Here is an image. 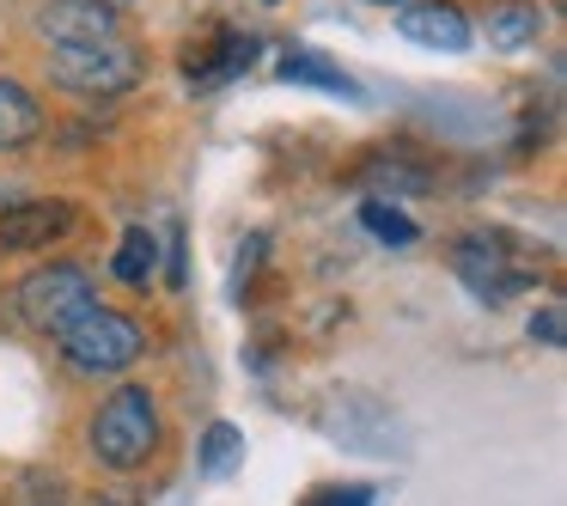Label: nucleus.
Instances as JSON below:
<instances>
[{
	"mask_svg": "<svg viewBox=\"0 0 567 506\" xmlns=\"http://www.w3.org/2000/svg\"><path fill=\"white\" fill-rule=\"evenodd\" d=\"M159 440H165V421H159V396H153L147 384H116L86 427L92 457H99L104 469H123V476L147 464V457L159 452Z\"/></svg>",
	"mask_w": 567,
	"mask_h": 506,
	"instance_id": "f257e3e1",
	"label": "nucleus"
},
{
	"mask_svg": "<svg viewBox=\"0 0 567 506\" xmlns=\"http://www.w3.org/2000/svg\"><path fill=\"white\" fill-rule=\"evenodd\" d=\"M55 348H62V360L80 379H116V372H128L147 354V330H141L128 311L86 306L68 330H55Z\"/></svg>",
	"mask_w": 567,
	"mask_h": 506,
	"instance_id": "f03ea898",
	"label": "nucleus"
},
{
	"mask_svg": "<svg viewBox=\"0 0 567 506\" xmlns=\"http://www.w3.org/2000/svg\"><path fill=\"white\" fill-rule=\"evenodd\" d=\"M50 80L62 92H80V99H123L128 86H141L147 62L128 38H104V43H68V50L43 55Z\"/></svg>",
	"mask_w": 567,
	"mask_h": 506,
	"instance_id": "7ed1b4c3",
	"label": "nucleus"
},
{
	"mask_svg": "<svg viewBox=\"0 0 567 506\" xmlns=\"http://www.w3.org/2000/svg\"><path fill=\"white\" fill-rule=\"evenodd\" d=\"M86 306H99V287L80 262H43L19 281V318L31 323L38 335H55L80 318Z\"/></svg>",
	"mask_w": 567,
	"mask_h": 506,
	"instance_id": "20e7f679",
	"label": "nucleus"
},
{
	"mask_svg": "<svg viewBox=\"0 0 567 506\" xmlns=\"http://www.w3.org/2000/svg\"><path fill=\"white\" fill-rule=\"evenodd\" d=\"M452 269H457V281H464L476 299H488V306H501V299L518 293V287L537 281V269L518 262L506 238H482V233H470V238L452 245Z\"/></svg>",
	"mask_w": 567,
	"mask_h": 506,
	"instance_id": "39448f33",
	"label": "nucleus"
},
{
	"mask_svg": "<svg viewBox=\"0 0 567 506\" xmlns=\"http://www.w3.org/2000/svg\"><path fill=\"white\" fill-rule=\"evenodd\" d=\"M74 202L62 196H19L0 208V257H31V250H50L74 233Z\"/></svg>",
	"mask_w": 567,
	"mask_h": 506,
	"instance_id": "423d86ee",
	"label": "nucleus"
},
{
	"mask_svg": "<svg viewBox=\"0 0 567 506\" xmlns=\"http://www.w3.org/2000/svg\"><path fill=\"white\" fill-rule=\"evenodd\" d=\"M38 31L50 38V50L104 43V38H123V13H116L111 0H50L38 13Z\"/></svg>",
	"mask_w": 567,
	"mask_h": 506,
	"instance_id": "0eeeda50",
	"label": "nucleus"
},
{
	"mask_svg": "<svg viewBox=\"0 0 567 506\" xmlns=\"http://www.w3.org/2000/svg\"><path fill=\"white\" fill-rule=\"evenodd\" d=\"M257 62V38L250 31H208L202 43H189V55H184V74H189V86L196 92H208V86H226V80H238L245 68Z\"/></svg>",
	"mask_w": 567,
	"mask_h": 506,
	"instance_id": "6e6552de",
	"label": "nucleus"
},
{
	"mask_svg": "<svg viewBox=\"0 0 567 506\" xmlns=\"http://www.w3.org/2000/svg\"><path fill=\"white\" fill-rule=\"evenodd\" d=\"M396 31H403L415 50H440V55H464L470 50V19L457 0H409L396 13Z\"/></svg>",
	"mask_w": 567,
	"mask_h": 506,
	"instance_id": "1a4fd4ad",
	"label": "nucleus"
},
{
	"mask_svg": "<svg viewBox=\"0 0 567 506\" xmlns=\"http://www.w3.org/2000/svg\"><path fill=\"white\" fill-rule=\"evenodd\" d=\"M43 135V104L31 86L0 80V153H25Z\"/></svg>",
	"mask_w": 567,
	"mask_h": 506,
	"instance_id": "9d476101",
	"label": "nucleus"
},
{
	"mask_svg": "<svg viewBox=\"0 0 567 506\" xmlns=\"http://www.w3.org/2000/svg\"><path fill=\"white\" fill-rule=\"evenodd\" d=\"M488 43L494 50H537L543 38V7L537 0H501V7H488Z\"/></svg>",
	"mask_w": 567,
	"mask_h": 506,
	"instance_id": "9b49d317",
	"label": "nucleus"
},
{
	"mask_svg": "<svg viewBox=\"0 0 567 506\" xmlns=\"http://www.w3.org/2000/svg\"><path fill=\"white\" fill-rule=\"evenodd\" d=\"M360 184H367V196H421V189H427V172H421L415 159H403V153L379 147L360 165Z\"/></svg>",
	"mask_w": 567,
	"mask_h": 506,
	"instance_id": "f8f14e48",
	"label": "nucleus"
},
{
	"mask_svg": "<svg viewBox=\"0 0 567 506\" xmlns=\"http://www.w3.org/2000/svg\"><path fill=\"white\" fill-rule=\"evenodd\" d=\"M275 74L287 80V86H323V92H342V99H354V80L342 74L336 62H323L318 50H281V62H275Z\"/></svg>",
	"mask_w": 567,
	"mask_h": 506,
	"instance_id": "ddd939ff",
	"label": "nucleus"
},
{
	"mask_svg": "<svg viewBox=\"0 0 567 506\" xmlns=\"http://www.w3.org/2000/svg\"><path fill=\"white\" fill-rule=\"evenodd\" d=\"M111 275L123 287H153V275H159V238H153L147 226H128L116 257H111Z\"/></svg>",
	"mask_w": 567,
	"mask_h": 506,
	"instance_id": "4468645a",
	"label": "nucleus"
},
{
	"mask_svg": "<svg viewBox=\"0 0 567 506\" xmlns=\"http://www.w3.org/2000/svg\"><path fill=\"white\" fill-rule=\"evenodd\" d=\"M360 226H367L372 238H379V245H391V250H409L421 238V226L409 220L403 208H391V202H379V196H367L360 202Z\"/></svg>",
	"mask_w": 567,
	"mask_h": 506,
	"instance_id": "2eb2a0df",
	"label": "nucleus"
},
{
	"mask_svg": "<svg viewBox=\"0 0 567 506\" xmlns=\"http://www.w3.org/2000/svg\"><path fill=\"white\" fill-rule=\"evenodd\" d=\"M245 457V440H238L233 421H214L208 440H202V476H226V469Z\"/></svg>",
	"mask_w": 567,
	"mask_h": 506,
	"instance_id": "dca6fc26",
	"label": "nucleus"
},
{
	"mask_svg": "<svg viewBox=\"0 0 567 506\" xmlns=\"http://www.w3.org/2000/svg\"><path fill=\"white\" fill-rule=\"evenodd\" d=\"M306 506H372V488H367V482H342V488L306 494Z\"/></svg>",
	"mask_w": 567,
	"mask_h": 506,
	"instance_id": "f3484780",
	"label": "nucleus"
},
{
	"mask_svg": "<svg viewBox=\"0 0 567 506\" xmlns=\"http://www.w3.org/2000/svg\"><path fill=\"white\" fill-rule=\"evenodd\" d=\"M561 335H567V323H561V311H537L530 318V342H543V348H561Z\"/></svg>",
	"mask_w": 567,
	"mask_h": 506,
	"instance_id": "a211bd4d",
	"label": "nucleus"
},
{
	"mask_svg": "<svg viewBox=\"0 0 567 506\" xmlns=\"http://www.w3.org/2000/svg\"><path fill=\"white\" fill-rule=\"evenodd\" d=\"M86 506H141V500H135V494H92Z\"/></svg>",
	"mask_w": 567,
	"mask_h": 506,
	"instance_id": "6ab92c4d",
	"label": "nucleus"
},
{
	"mask_svg": "<svg viewBox=\"0 0 567 506\" xmlns=\"http://www.w3.org/2000/svg\"><path fill=\"white\" fill-rule=\"evenodd\" d=\"M25 506H62V494H55V482H50V488H38V494H31Z\"/></svg>",
	"mask_w": 567,
	"mask_h": 506,
	"instance_id": "aec40b11",
	"label": "nucleus"
},
{
	"mask_svg": "<svg viewBox=\"0 0 567 506\" xmlns=\"http://www.w3.org/2000/svg\"><path fill=\"white\" fill-rule=\"evenodd\" d=\"M372 7H391V0H372Z\"/></svg>",
	"mask_w": 567,
	"mask_h": 506,
	"instance_id": "412c9836",
	"label": "nucleus"
}]
</instances>
